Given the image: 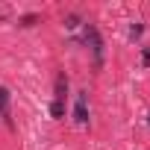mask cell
I'll return each instance as SVG.
<instances>
[{
    "label": "cell",
    "instance_id": "6da1fadb",
    "mask_svg": "<svg viewBox=\"0 0 150 150\" xmlns=\"http://www.w3.org/2000/svg\"><path fill=\"white\" fill-rule=\"evenodd\" d=\"M86 44H88V50H91L94 62H97V65H103V38H100V33H97V27H94V24H86Z\"/></svg>",
    "mask_w": 150,
    "mask_h": 150
},
{
    "label": "cell",
    "instance_id": "7a4b0ae2",
    "mask_svg": "<svg viewBox=\"0 0 150 150\" xmlns=\"http://www.w3.org/2000/svg\"><path fill=\"white\" fill-rule=\"evenodd\" d=\"M74 118L80 124H88V109H86V94H77V106H74Z\"/></svg>",
    "mask_w": 150,
    "mask_h": 150
},
{
    "label": "cell",
    "instance_id": "3957f363",
    "mask_svg": "<svg viewBox=\"0 0 150 150\" xmlns=\"http://www.w3.org/2000/svg\"><path fill=\"white\" fill-rule=\"evenodd\" d=\"M12 112H9V91L0 86V118H3L6 124H12V118H9Z\"/></svg>",
    "mask_w": 150,
    "mask_h": 150
},
{
    "label": "cell",
    "instance_id": "277c9868",
    "mask_svg": "<svg viewBox=\"0 0 150 150\" xmlns=\"http://www.w3.org/2000/svg\"><path fill=\"white\" fill-rule=\"evenodd\" d=\"M65 91H68V80H65V74H59L56 77V100H65Z\"/></svg>",
    "mask_w": 150,
    "mask_h": 150
},
{
    "label": "cell",
    "instance_id": "5b68a950",
    "mask_svg": "<svg viewBox=\"0 0 150 150\" xmlns=\"http://www.w3.org/2000/svg\"><path fill=\"white\" fill-rule=\"evenodd\" d=\"M50 115H53V118H62V115H65V103H62V100H53V103H50Z\"/></svg>",
    "mask_w": 150,
    "mask_h": 150
},
{
    "label": "cell",
    "instance_id": "8992f818",
    "mask_svg": "<svg viewBox=\"0 0 150 150\" xmlns=\"http://www.w3.org/2000/svg\"><path fill=\"white\" fill-rule=\"evenodd\" d=\"M35 21H38V15H24V18H21V24H24V27H33Z\"/></svg>",
    "mask_w": 150,
    "mask_h": 150
},
{
    "label": "cell",
    "instance_id": "52a82bcc",
    "mask_svg": "<svg viewBox=\"0 0 150 150\" xmlns=\"http://www.w3.org/2000/svg\"><path fill=\"white\" fill-rule=\"evenodd\" d=\"M77 24H80V18H77V15H68V21H65V27H68V30H74Z\"/></svg>",
    "mask_w": 150,
    "mask_h": 150
}]
</instances>
